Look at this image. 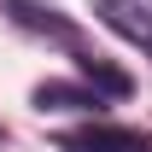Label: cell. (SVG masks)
I'll return each instance as SVG.
<instances>
[{"mask_svg": "<svg viewBox=\"0 0 152 152\" xmlns=\"http://www.w3.org/2000/svg\"><path fill=\"white\" fill-rule=\"evenodd\" d=\"M29 99H35V111H94V117L105 105V94L88 88V82H41Z\"/></svg>", "mask_w": 152, "mask_h": 152, "instance_id": "obj_4", "label": "cell"}, {"mask_svg": "<svg viewBox=\"0 0 152 152\" xmlns=\"http://www.w3.org/2000/svg\"><path fill=\"white\" fill-rule=\"evenodd\" d=\"M94 18L111 29L117 41H129L152 58V6L146 0H94Z\"/></svg>", "mask_w": 152, "mask_h": 152, "instance_id": "obj_2", "label": "cell"}, {"mask_svg": "<svg viewBox=\"0 0 152 152\" xmlns=\"http://www.w3.org/2000/svg\"><path fill=\"white\" fill-rule=\"evenodd\" d=\"M53 146L58 152H152V134L146 129H129V123L94 117V123H82V129H64Z\"/></svg>", "mask_w": 152, "mask_h": 152, "instance_id": "obj_1", "label": "cell"}, {"mask_svg": "<svg viewBox=\"0 0 152 152\" xmlns=\"http://www.w3.org/2000/svg\"><path fill=\"white\" fill-rule=\"evenodd\" d=\"M76 76H82L88 88H99V94H105V99H123V94H129V88H134L129 76L117 70V64H105V58H99V53H76Z\"/></svg>", "mask_w": 152, "mask_h": 152, "instance_id": "obj_5", "label": "cell"}, {"mask_svg": "<svg viewBox=\"0 0 152 152\" xmlns=\"http://www.w3.org/2000/svg\"><path fill=\"white\" fill-rule=\"evenodd\" d=\"M0 12L18 23V29H29V35H47V41L76 47V23L64 18L58 6H47V0H0Z\"/></svg>", "mask_w": 152, "mask_h": 152, "instance_id": "obj_3", "label": "cell"}]
</instances>
